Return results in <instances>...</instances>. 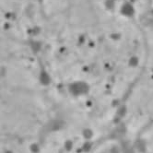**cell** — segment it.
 Listing matches in <instances>:
<instances>
[{"mask_svg": "<svg viewBox=\"0 0 153 153\" xmlns=\"http://www.w3.org/2000/svg\"><path fill=\"white\" fill-rule=\"evenodd\" d=\"M124 13H126V14H131L133 12V8H132V7H130L129 5H126V7H124Z\"/></svg>", "mask_w": 153, "mask_h": 153, "instance_id": "obj_1", "label": "cell"}]
</instances>
